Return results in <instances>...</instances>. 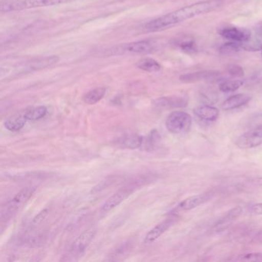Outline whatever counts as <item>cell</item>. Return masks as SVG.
<instances>
[{"instance_id":"1","label":"cell","mask_w":262,"mask_h":262,"mask_svg":"<svg viewBox=\"0 0 262 262\" xmlns=\"http://www.w3.org/2000/svg\"><path fill=\"white\" fill-rule=\"evenodd\" d=\"M222 4V0H204L186 6L150 21L145 24V30L151 33L167 30L191 18L214 11L219 9Z\"/></svg>"},{"instance_id":"2","label":"cell","mask_w":262,"mask_h":262,"mask_svg":"<svg viewBox=\"0 0 262 262\" xmlns=\"http://www.w3.org/2000/svg\"><path fill=\"white\" fill-rule=\"evenodd\" d=\"M73 0H16L10 2L2 3L0 10L2 13L20 11L29 9L50 7L71 2Z\"/></svg>"},{"instance_id":"3","label":"cell","mask_w":262,"mask_h":262,"mask_svg":"<svg viewBox=\"0 0 262 262\" xmlns=\"http://www.w3.org/2000/svg\"><path fill=\"white\" fill-rule=\"evenodd\" d=\"M192 119L188 113L174 111L167 118L165 126L168 132L176 135L185 134L191 128Z\"/></svg>"},{"instance_id":"4","label":"cell","mask_w":262,"mask_h":262,"mask_svg":"<svg viewBox=\"0 0 262 262\" xmlns=\"http://www.w3.org/2000/svg\"><path fill=\"white\" fill-rule=\"evenodd\" d=\"M235 144L242 149H248L261 145L262 124L252 125L248 132L237 138Z\"/></svg>"},{"instance_id":"5","label":"cell","mask_w":262,"mask_h":262,"mask_svg":"<svg viewBox=\"0 0 262 262\" xmlns=\"http://www.w3.org/2000/svg\"><path fill=\"white\" fill-rule=\"evenodd\" d=\"M35 191L36 188L33 187H28L17 193L11 201L6 203L5 206H3L2 214H1L2 219L10 217L12 214L16 212L21 205L26 203L33 196Z\"/></svg>"},{"instance_id":"6","label":"cell","mask_w":262,"mask_h":262,"mask_svg":"<svg viewBox=\"0 0 262 262\" xmlns=\"http://www.w3.org/2000/svg\"><path fill=\"white\" fill-rule=\"evenodd\" d=\"M137 186L136 184H130V185H126L123 188L119 189L117 192L115 193L111 197L108 198L105 203L102 205L101 208V211L102 212H108L111 211L113 208L117 207L118 205H120L122 202L128 199L136 189Z\"/></svg>"},{"instance_id":"7","label":"cell","mask_w":262,"mask_h":262,"mask_svg":"<svg viewBox=\"0 0 262 262\" xmlns=\"http://www.w3.org/2000/svg\"><path fill=\"white\" fill-rule=\"evenodd\" d=\"M156 44L153 41L143 40L125 44L116 48V53H148L153 51Z\"/></svg>"},{"instance_id":"8","label":"cell","mask_w":262,"mask_h":262,"mask_svg":"<svg viewBox=\"0 0 262 262\" xmlns=\"http://www.w3.org/2000/svg\"><path fill=\"white\" fill-rule=\"evenodd\" d=\"M219 33L222 37L233 42H245L250 40L251 37L249 30L234 27H225L220 30Z\"/></svg>"},{"instance_id":"9","label":"cell","mask_w":262,"mask_h":262,"mask_svg":"<svg viewBox=\"0 0 262 262\" xmlns=\"http://www.w3.org/2000/svg\"><path fill=\"white\" fill-rule=\"evenodd\" d=\"M96 234V230L94 228H90V229L83 231L72 244L70 252L73 254H79L83 253L94 238Z\"/></svg>"},{"instance_id":"10","label":"cell","mask_w":262,"mask_h":262,"mask_svg":"<svg viewBox=\"0 0 262 262\" xmlns=\"http://www.w3.org/2000/svg\"><path fill=\"white\" fill-rule=\"evenodd\" d=\"M219 76V73L214 70H202L194 73L184 74L180 76L181 82L185 83H192V82H200V81L208 80L214 79Z\"/></svg>"},{"instance_id":"11","label":"cell","mask_w":262,"mask_h":262,"mask_svg":"<svg viewBox=\"0 0 262 262\" xmlns=\"http://www.w3.org/2000/svg\"><path fill=\"white\" fill-rule=\"evenodd\" d=\"M174 219H167L151 228L145 235L144 243L151 244L158 240L159 237L162 235L170 227L172 226L173 224L174 223Z\"/></svg>"},{"instance_id":"12","label":"cell","mask_w":262,"mask_h":262,"mask_svg":"<svg viewBox=\"0 0 262 262\" xmlns=\"http://www.w3.org/2000/svg\"><path fill=\"white\" fill-rule=\"evenodd\" d=\"M193 112L196 117L203 122H214L219 116V110L216 107L211 105H200L196 107Z\"/></svg>"},{"instance_id":"13","label":"cell","mask_w":262,"mask_h":262,"mask_svg":"<svg viewBox=\"0 0 262 262\" xmlns=\"http://www.w3.org/2000/svg\"><path fill=\"white\" fill-rule=\"evenodd\" d=\"M156 105L159 108H184L188 105V99L183 96H170L161 98L156 101Z\"/></svg>"},{"instance_id":"14","label":"cell","mask_w":262,"mask_h":262,"mask_svg":"<svg viewBox=\"0 0 262 262\" xmlns=\"http://www.w3.org/2000/svg\"><path fill=\"white\" fill-rule=\"evenodd\" d=\"M211 198V194L205 193V194H197V195L191 196L188 199L182 201L179 205L178 208L182 211H190L194 209L196 207L199 206L202 204L205 203L207 201L209 200Z\"/></svg>"},{"instance_id":"15","label":"cell","mask_w":262,"mask_h":262,"mask_svg":"<svg viewBox=\"0 0 262 262\" xmlns=\"http://www.w3.org/2000/svg\"><path fill=\"white\" fill-rule=\"evenodd\" d=\"M251 99V96L248 94L240 93V94L233 95L228 97L226 100L224 101L222 108L224 110H235V108L246 105L248 102H249Z\"/></svg>"},{"instance_id":"16","label":"cell","mask_w":262,"mask_h":262,"mask_svg":"<svg viewBox=\"0 0 262 262\" xmlns=\"http://www.w3.org/2000/svg\"><path fill=\"white\" fill-rule=\"evenodd\" d=\"M242 212V207L237 206L228 211V214L217 222L215 228L217 231H222L229 228L241 215Z\"/></svg>"},{"instance_id":"17","label":"cell","mask_w":262,"mask_h":262,"mask_svg":"<svg viewBox=\"0 0 262 262\" xmlns=\"http://www.w3.org/2000/svg\"><path fill=\"white\" fill-rule=\"evenodd\" d=\"M27 119L24 116H14L6 119L4 126L10 132H18L24 128L27 122Z\"/></svg>"},{"instance_id":"18","label":"cell","mask_w":262,"mask_h":262,"mask_svg":"<svg viewBox=\"0 0 262 262\" xmlns=\"http://www.w3.org/2000/svg\"><path fill=\"white\" fill-rule=\"evenodd\" d=\"M106 89L104 87L94 89L84 95L82 100L88 105H94L99 102L105 96Z\"/></svg>"},{"instance_id":"19","label":"cell","mask_w":262,"mask_h":262,"mask_svg":"<svg viewBox=\"0 0 262 262\" xmlns=\"http://www.w3.org/2000/svg\"><path fill=\"white\" fill-rule=\"evenodd\" d=\"M160 141L161 136L159 132L156 129H153L152 131L150 132L147 137L144 138L142 147L144 146V150L151 151L159 145Z\"/></svg>"},{"instance_id":"20","label":"cell","mask_w":262,"mask_h":262,"mask_svg":"<svg viewBox=\"0 0 262 262\" xmlns=\"http://www.w3.org/2000/svg\"><path fill=\"white\" fill-rule=\"evenodd\" d=\"M137 67L143 71L148 72V73H156V72L160 71L162 67L160 64L151 58H145L141 59L138 62Z\"/></svg>"},{"instance_id":"21","label":"cell","mask_w":262,"mask_h":262,"mask_svg":"<svg viewBox=\"0 0 262 262\" xmlns=\"http://www.w3.org/2000/svg\"><path fill=\"white\" fill-rule=\"evenodd\" d=\"M47 114V108L46 106H36L30 108L26 112L24 116L27 120L37 121L45 117Z\"/></svg>"},{"instance_id":"22","label":"cell","mask_w":262,"mask_h":262,"mask_svg":"<svg viewBox=\"0 0 262 262\" xmlns=\"http://www.w3.org/2000/svg\"><path fill=\"white\" fill-rule=\"evenodd\" d=\"M144 137L137 135L127 136L124 138L121 142V145L124 148H130V149H136V148H142L143 143Z\"/></svg>"},{"instance_id":"23","label":"cell","mask_w":262,"mask_h":262,"mask_svg":"<svg viewBox=\"0 0 262 262\" xmlns=\"http://www.w3.org/2000/svg\"><path fill=\"white\" fill-rule=\"evenodd\" d=\"M244 81L242 79H233L226 80L221 82L219 85V90L222 93H230L235 92L243 85Z\"/></svg>"},{"instance_id":"24","label":"cell","mask_w":262,"mask_h":262,"mask_svg":"<svg viewBox=\"0 0 262 262\" xmlns=\"http://www.w3.org/2000/svg\"><path fill=\"white\" fill-rule=\"evenodd\" d=\"M242 50V42H233L224 43L219 49L221 54L224 56H232Z\"/></svg>"},{"instance_id":"25","label":"cell","mask_w":262,"mask_h":262,"mask_svg":"<svg viewBox=\"0 0 262 262\" xmlns=\"http://www.w3.org/2000/svg\"><path fill=\"white\" fill-rule=\"evenodd\" d=\"M237 261H262V253H248L240 254L234 259Z\"/></svg>"},{"instance_id":"26","label":"cell","mask_w":262,"mask_h":262,"mask_svg":"<svg viewBox=\"0 0 262 262\" xmlns=\"http://www.w3.org/2000/svg\"><path fill=\"white\" fill-rule=\"evenodd\" d=\"M242 50L245 51H262V43L258 41H247L245 42H242Z\"/></svg>"},{"instance_id":"27","label":"cell","mask_w":262,"mask_h":262,"mask_svg":"<svg viewBox=\"0 0 262 262\" xmlns=\"http://www.w3.org/2000/svg\"><path fill=\"white\" fill-rule=\"evenodd\" d=\"M180 48L182 51L188 53V54H194L198 52L197 45L193 40L185 41V42H182Z\"/></svg>"},{"instance_id":"28","label":"cell","mask_w":262,"mask_h":262,"mask_svg":"<svg viewBox=\"0 0 262 262\" xmlns=\"http://www.w3.org/2000/svg\"><path fill=\"white\" fill-rule=\"evenodd\" d=\"M226 70L228 74L233 77H242L245 75L243 69L235 64H230L227 67Z\"/></svg>"},{"instance_id":"29","label":"cell","mask_w":262,"mask_h":262,"mask_svg":"<svg viewBox=\"0 0 262 262\" xmlns=\"http://www.w3.org/2000/svg\"><path fill=\"white\" fill-rule=\"evenodd\" d=\"M49 214L48 208H45V209L42 210L40 212L38 213L34 219H33V223L35 225H39V224L42 223L43 222L44 219L47 217Z\"/></svg>"},{"instance_id":"30","label":"cell","mask_w":262,"mask_h":262,"mask_svg":"<svg viewBox=\"0 0 262 262\" xmlns=\"http://www.w3.org/2000/svg\"><path fill=\"white\" fill-rule=\"evenodd\" d=\"M249 211L251 214L262 215V203H257L255 204V205H251L250 207Z\"/></svg>"},{"instance_id":"31","label":"cell","mask_w":262,"mask_h":262,"mask_svg":"<svg viewBox=\"0 0 262 262\" xmlns=\"http://www.w3.org/2000/svg\"><path fill=\"white\" fill-rule=\"evenodd\" d=\"M254 241L257 243L262 244V231H260L256 234V235L254 236Z\"/></svg>"},{"instance_id":"32","label":"cell","mask_w":262,"mask_h":262,"mask_svg":"<svg viewBox=\"0 0 262 262\" xmlns=\"http://www.w3.org/2000/svg\"><path fill=\"white\" fill-rule=\"evenodd\" d=\"M261 55H262V51H261Z\"/></svg>"}]
</instances>
